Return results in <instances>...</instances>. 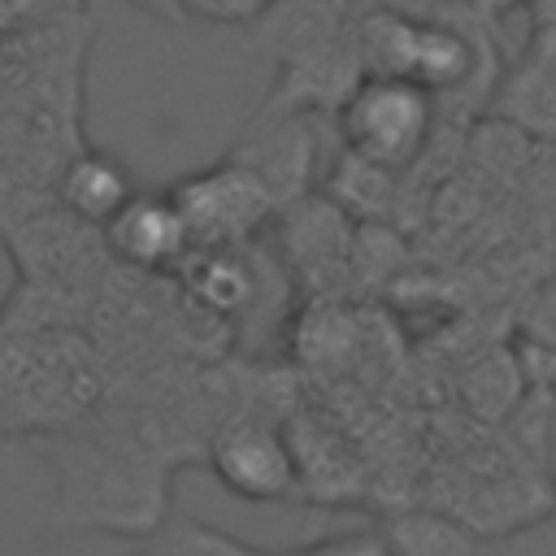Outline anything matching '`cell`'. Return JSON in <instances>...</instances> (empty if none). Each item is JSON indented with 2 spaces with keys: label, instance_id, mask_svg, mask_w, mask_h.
<instances>
[{
  "label": "cell",
  "instance_id": "obj_15",
  "mask_svg": "<svg viewBox=\"0 0 556 556\" xmlns=\"http://www.w3.org/2000/svg\"><path fill=\"white\" fill-rule=\"evenodd\" d=\"M135 556H143V552H135Z\"/></svg>",
  "mask_w": 556,
  "mask_h": 556
},
{
  "label": "cell",
  "instance_id": "obj_9",
  "mask_svg": "<svg viewBox=\"0 0 556 556\" xmlns=\"http://www.w3.org/2000/svg\"><path fill=\"white\" fill-rule=\"evenodd\" d=\"M473 65H478V52H473L465 30L430 22V17H417V39H413V61H408V78L413 83H421L439 100V96L465 87Z\"/></svg>",
  "mask_w": 556,
  "mask_h": 556
},
{
  "label": "cell",
  "instance_id": "obj_11",
  "mask_svg": "<svg viewBox=\"0 0 556 556\" xmlns=\"http://www.w3.org/2000/svg\"><path fill=\"white\" fill-rule=\"evenodd\" d=\"M143 556H274V552H261L208 521H195V517H174V521H161L152 530V543L143 547Z\"/></svg>",
  "mask_w": 556,
  "mask_h": 556
},
{
  "label": "cell",
  "instance_id": "obj_4",
  "mask_svg": "<svg viewBox=\"0 0 556 556\" xmlns=\"http://www.w3.org/2000/svg\"><path fill=\"white\" fill-rule=\"evenodd\" d=\"M208 465L217 473V482L252 504H269V500H287L300 491V473H295V452L291 439L261 417H235L226 421L213 439H208Z\"/></svg>",
  "mask_w": 556,
  "mask_h": 556
},
{
  "label": "cell",
  "instance_id": "obj_5",
  "mask_svg": "<svg viewBox=\"0 0 556 556\" xmlns=\"http://www.w3.org/2000/svg\"><path fill=\"white\" fill-rule=\"evenodd\" d=\"M104 248L139 269V274H161V269H174L187 252H191V239H187V222L178 213V204L169 200V191H135L104 226Z\"/></svg>",
  "mask_w": 556,
  "mask_h": 556
},
{
  "label": "cell",
  "instance_id": "obj_8",
  "mask_svg": "<svg viewBox=\"0 0 556 556\" xmlns=\"http://www.w3.org/2000/svg\"><path fill=\"white\" fill-rule=\"evenodd\" d=\"M378 539L387 556H486L491 552V543L469 521L430 513V508L391 513L378 526Z\"/></svg>",
  "mask_w": 556,
  "mask_h": 556
},
{
  "label": "cell",
  "instance_id": "obj_12",
  "mask_svg": "<svg viewBox=\"0 0 556 556\" xmlns=\"http://www.w3.org/2000/svg\"><path fill=\"white\" fill-rule=\"evenodd\" d=\"M278 0H178L182 22L204 26H256Z\"/></svg>",
  "mask_w": 556,
  "mask_h": 556
},
{
  "label": "cell",
  "instance_id": "obj_3",
  "mask_svg": "<svg viewBox=\"0 0 556 556\" xmlns=\"http://www.w3.org/2000/svg\"><path fill=\"white\" fill-rule=\"evenodd\" d=\"M169 200L178 204V213L187 222L191 248H239V243H252V235L278 208L269 187L235 156L178 178L169 187Z\"/></svg>",
  "mask_w": 556,
  "mask_h": 556
},
{
  "label": "cell",
  "instance_id": "obj_10",
  "mask_svg": "<svg viewBox=\"0 0 556 556\" xmlns=\"http://www.w3.org/2000/svg\"><path fill=\"white\" fill-rule=\"evenodd\" d=\"M178 265H187V287L191 300L204 304L208 313H239L256 295L252 265L243 261L239 248H191Z\"/></svg>",
  "mask_w": 556,
  "mask_h": 556
},
{
  "label": "cell",
  "instance_id": "obj_6",
  "mask_svg": "<svg viewBox=\"0 0 556 556\" xmlns=\"http://www.w3.org/2000/svg\"><path fill=\"white\" fill-rule=\"evenodd\" d=\"M230 156L243 161L278 204H287L300 200L313 174V130L300 113H265L261 139H243Z\"/></svg>",
  "mask_w": 556,
  "mask_h": 556
},
{
  "label": "cell",
  "instance_id": "obj_2",
  "mask_svg": "<svg viewBox=\"0 0 556 556\" xmlns=\"http://www.w3.org/2000/svg\"><path fill=\"white\" fill-rule=\"evenodd\" d=\"M334 135L348 156L404 174L434 135V96L400 74H361L334 104Z\"/></svg>",
  "mask_w": 556,
  "mask_h": 556
},
{
  "label": "cell",
  "instance_id": "obj_1",
  "mask_svg": "<svg viewBox=\"0 0 556 556\" xmlns=\"http://www.w3.org/2000/svg\"><path fill=\"white\" fill-rule=\"evenodd\" d=\"M48 456L56 460V513L65 526L152 534L165 521L161 465L143 452H122L113 443H56Z\"/></svg>",
  "mask_w": 556,
  "mask_h": 556
},
{
  "label": "cell",
  "instance_id": "obj_7",
  "mask_svg": "<svg viewBox=\"0 0 556 556\" xmlns=\"http://www.w3.org/2000/svg\"><path fill=\"white\" fill-rule=\"evenodd\" d=\"M135 174L126 161H117L113 152H100V148H78L61 174H56V204L83 222V226H104L130 195H135Z\"/></svg>",
  "mask_w": 556,
  "mask_h": 556
},
{
  "label": "cell",
  "instance_id": "obj_14",
  "mask_svg": "<svg viewBox=\"0 0 556 556\" xmlns=\"http://www.w3.org/2000/svg\"><path fill=\"white\" fill-rule=\"evenodd\" d=\"M130 9H139V13H148V17H161V22H182V9H178V0H126Z\"/></svg>",
  "mask_w": 556,
  "mask_h": 556
},
{
  "label": "cell",
  "instance_id": "obj_13",
  "mask_svg": "<svg viewBox=\"0 0 556 556\" xmlns=\"http://www.w3.org/2000/svg\"><path fill=\"white\" fill-rule=\"evenodd\" d=\"M291 556H387V547H382L378 530H352V534H334L313 547H300Z\"/></svg>",
  "mask_w": 556,
  "mask_h": 556
}]
</instances>
